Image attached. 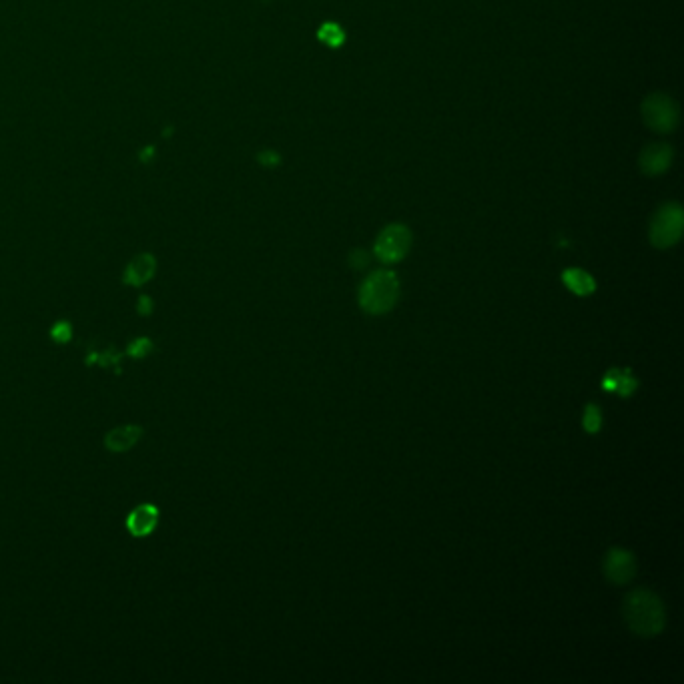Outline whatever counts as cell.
I'll return each instance as SVG.
<instances>
[{
  "label": "cell",
  "mask_w": 684,
  "mask_h": 684,
  "mask_svg": "<svg viewBox=\"0 0 684 684\" xmlns=\"http://www.w3.org/2000/svg\"><path fill=\"white\" fill-rule=\"evenodd\" d=\"M157 520H159V512L155 506L151 504H143L139 508H135L129 518H127V528L133 536L141 538V536H147L155 530L157 526Z\"/></svg>",
  "instance_id": "cell-8"
},
{
  "label": "cell",
  "mask_w": 684,
  "mask_h": 684,
  "mask_svg": "<svg viewBox=\"0 0 684 684\" xmlns=\"http://www.w3.org/2000/svg\"><path fill=\"white\" fill-rule=\"evenodd\" d=\"M410 247H412V231L402 223H394V225H388L378 235L374 251L382 263H398L408 255Z\"/></svg>",
  "instance_id": "cell-5"
},
{
  "label": "cell",
  "mask_w": 684,
  "mask_h": 684,
  "mask_svg": "<svg viewBox=\"0 0 684 684\" xmlns=\"http://www.w3.org/2000/svg\"><path fill=\"white\" fill-rule=\"evenodd\" d=\"M368 263H370L368 253H364V251H360V249H356V251L352 253V265H354L356 269H362V267H366Z\"/></svg>",
  "instance_id": "cell-16"
},
{
  "label": "cell",
  "mask_w": 684,
  "mask_h": 684,
  "mask_svg": "<svg viewBox=\"0 0 684 684\" xmlns=\"http://www.w3.org/2000/svg\"><path fill=\"white\" fill-rule=\"evenodd\" d=\"M604 574L614 584H628L636 574L634 554L622 548H612L604 558Z\"/></svg>",
  "instance_id": "cell-6"
},
{
  "label": "cell",
  "mask_w": 684,
  "mask_h": 684,
  "mask_svg": "<svg viewBox=\"0 0 684 684\" xmlns=\"http://www.w3.org/2000/svg\"><path fill=\"white\" fill-rule=\"evenodd\" d=\"M400 299V279L390 269L370 273L360 287V305L370 315H384Z\"/></svg>",
  "instance_id": "cell-2"
},
{
  "label": "cell",
  "mask_w": 684,
  "mask_h": 684,
  "mask_svg": "<svg viewBox=\"0 0 684 684\" xmlns=\"http://www.w3.org/2000/svg\"><path fill=\"white\" fill-rule=\"evenodd\" d=\"M584 430L588 434H596L602 426V414H600V408L596 404H588L586 410H584Z\"/></svg>",
  "instance_id": "cell-14"
},
{
  "label": "cell",
  "mask_w": 684,
  "mask_h": 684,
  "mask_svg": "<svg viewBox=\"0 0 684 684\" xmlns=\"http://www.w3.org/2000/svg\"><path fill=\"white\" fill-rule=\"evenodd\" d=\"M562 281H564V285H566L572 293H576V295H580V297L592 295L594 289H596L594 277H592L590 273L582 271V269H576V267L566 269V271L562 273Z\"/></svg>",
  "instance_id": "cell-10"
},
{
  "label": "cell",
  "mask_w": 684,
  "mask_h": 684,
  "mask_svg": "<svg viewBox=\"0 0 684 684\" xmlns=\"http://www.w3.org/2000/svg\"><path fill=\"white\" fill-rule=\"evenodd\" d=\"M155 271V261L151 255H141L137 257L129 267H127V275L125 281L131 285H143L147 279H151Z\"/></svg>",
  "instance_id": "cell-12"
},
{
  "label": "cell",
  "mask_w": 684,
  "mask_h": 684,
  "mask_svg": "<svg viewBox=\"0 0 684 684\" xmlns=\"http://www.w3.org/2000/svg\"><path fill=\"white\" fill-rule=\"evenodd\" d=\"M624 620L630 626V630L642 638H652L662 632L666 624V614L662 600L646 590V588H636L624 598Z\"/></svg>",
  "instance_id": "cell-1"
},
{
  "label": "cell",
  "mask_w": 684,
  "mask_h": 684,
  "mask_svg": "<svg viewBox=\"0 0 684 684\" xmlns=\"http://www.w3.org/2000/svg\"><path fill=\"white\" fill-rule=\"evenodd\" d=\"M670 163H672V149L670 145H664V143H654V145L644 147L638 159V165L646 175H660L670 167Z\"/></svg>",
  "instance_id": "cell-7"
},
{
  "label": "cell",
  "mask_w": 684,
  "mask_h": 684,
  "mask_svg": "<svg viewBox=\"0 0 684 684\" xmlns=\"http://www.w3.org/2000/svg\"><path fill=\"white\" fill-rule=\"evenodd\" d=\"M53 337L59 341V344H65V341H69L71 337V325L69 323H59L55 329H53Z\"/></svg>",
  "instance_id": "cell-15"
},
{
  "label": "cell",
  "mask_w": 684,
  "mask_h": 684,
  "mask_svg": "<svg viewBox=\"0 0 684 684\" xmlns=\"http://www.w3.org/2000/svg\"><path fill=\"white\" fill-rule=\"evenodd\" d=\"M319 39L329 45V47H339L341 43H344V31H341L337 25L333 23H325L321 29H319Z\"/></svg>",
  "instance_id": "cell-13"
},
{
  "label": "cell",
  "mask_w": 684,
  "mask_h": 684,
  "mask_svg": "<svg viewBox=\"0 0 684 684\" xmlns=\"http://www.w3.org/2000/svg\"><path fill=\"white\" fill-rule=\"evenodd\" d=\"M602 388L610 394H620L622 398H628L636 388H638V380L632 378L630 370H618L612 368L604 380H602Z\"/></svg>",
  "instance_id": "cell-9"
},
{
  "label": "cell",
  "mask_w": 684,
  "mask_h": 684,
  "mask_svg": "<svg viewBox=\"0 0 684 684\" xmlns=\"http://www.w3.org/2000/svg\"><path fill=\"white\" fill-rule=\"evenodd\" d=\"M141 434H143V430L139 426H123V428H117V430L109 432L105 444L113 452H125V450L133 448L139 442Z\"/></svg>",
  "instance_id": "cell-11"
},
{
  "label": "cell",
  "mask_w": 684,
  "mask_h": 684,
  "mask_svg": "<svg viewBox=\"0 0 684 684\" xmlns=\"http://www.w3.org/2000/svg\"><path fill=\"white\" fill-rule=\"evenodd\" d=\"M684 213L678 203L662 205L650 223V243L658 249H668L676 245L682 237Z\"/></svg>",
  "instance_id": "cell-3"
},
{
  "label": "cell",
  "mask_w": 684,
  "mask_h": 684,
  "mask_svg": "<svg viewBox=\"0 0 684 684\" xmlns=\"http://www.w3.org/2000/svg\"><path fill=\"white\" fill-rule=\"evenodd\" d=\"M642 119L656 133H672L678 125V107L668 95L654 93L642 103Z\"/></svg>",
  "instance_id": "cell-4"
}]
</instances>
